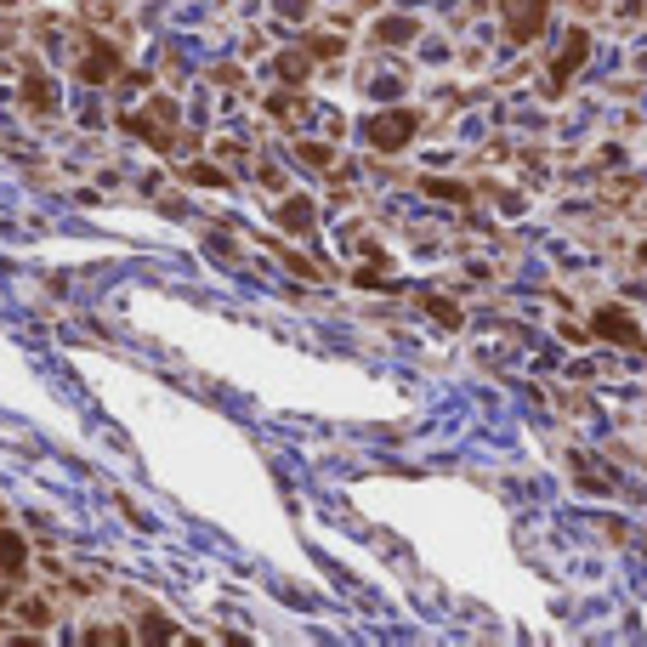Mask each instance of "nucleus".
Wrapping results in <instances>:
<instances>
[{"mask_svg": "<svg viewBox=\"0 0 647 647\" xmlns=\"http://www.w3.org/2000/svg\"><path fill=\"white\" fill-rule=\"evenodd\" d=\"M279 222H284L290 233H313V199H284Z\"/></svg>", "mask_w": 647, "mask_h": 647, "instance_id": "8", "label": "nucleus"}, {"mask_svg": "<svg viewBox=\"0 0 647 647\" xmlns=\"http://www.w3.org/2000/svg\"><path fill=\"white\" fill-rule=\"evenodd\" d=\"M279 80H290V86H296V80H307V57H279Z\"/></svg>", "mask_w": 647, "mask_h": 647, "instance_id": "12", "label": "nucleus"}, {"mask_svg": "<svg viewBox=\"0 0 647 647\" xmlns=\"http://www.w3.org/2000/svg\"><path fill=\"white\" fill-rule=\"evenodd\" d=\"M415 131H420V114H415V108H386V114H375V120L364 125V137L375 142V148H386V154H392V148H403Z\"/></svg>", "mask_w": 647, "mask_h": 647, "instance_id": "2", "label": "nucleus"}, {"mask_svg": "<svg viewBox=\"0 0 647 647\" xmlns=\"http://www.w3.org/2000/svg\"><path fill=\"white\" fill-rule=\"evenodd\" d=\"M381 40L403 46V40H415V23H409V18H386V23H381Z\"/></svg>", "mask_w": 647, "mask_h": 647, "instance_id": "10", "label": "nucleus"}, {"mask_svg": "<svg viewBox=\"0 0 647 647\" xmlns=\"http://www.w3.org/2000/svg\"><path fill=\"white\" fill-rule=\"evenodd\" d=\"M279 12H284V18H301V12H307V0H279Z\"/></svg>", "mask_w": 647, "mask_h": 647, "instance_id": "14", "label": "nucleus"}, {"mask_svg": "<svg viewBox=\"0 0 647 647\" xmlns=\"http://www.w3.org/2000/svg\"><path fill=\"white\" fill-rule=\"evenodd\" d=\"M500 18H506V35L517 46H528L545 29V18H551V0H500Z\"/></svg>", "mask_w": 647, "mask_h": 647, "instance_id": "3", "label": "nucleus"}, {"mask_svg": "<svg viewBox=\"0 0 647 647\" xmlns=\"http://www.w3.org/2000/svg\"><path fill=\"white\" fill-rule=\"evenodd\" d=\"M171 120H176V108L171 103H154L148 114H131V120H125V131L148 137L154 148H171Z\"/></svg>", "mask_w": 647, "mask_h": 647, "instance_id": "5", "label": "nucleus"}, {"mask_svg": "<svg viewBox=\"0 0 647 647\" xmlns=\"http://www.w3.org/2000/svg\"><path fill=\"white\" fill-rule=\"evenodd\" d=\"M23 97H29V108H35V114H46V108H52V86H46L40 74H29V80H23Z\"/></svg>", "mask_w": 647, "mask_h": 647, "instance_id": "9", "label": "nucleus"}, {"mask_svg": "<svg viewBox=\"0 0 647 647\" xmlns=\"http://www.w3.org/2000/svg\"><path fill=\"white\" fill-rule=\"evenodd\" d=\"M23 562H29V545L12 528H0V574H23Z\"/></svg>", "mask_w": 647, "mask_h": 647, "instance_id": "7", "label": "nucleus"}, {"mask_svg": "<svg viewBox=\"0 0 647 647\" xmlns=\"http://www.w3.org/2000/svg\"><path fill=\"white\" fill-rule=\"evenodd\" d=\"M426 313H432V318H443V324H460V313H455V307H449L443 296H426Z\"/></svg>", "mask_w": 647, "mask_h": 647, "instance_id": "13", "label": "nucleus"}, {"mask_svg": "<svg viewBox=\"0 0 647 647\" xmlns=\"http://www.w3.org/2000/svg\"><path fill=\"white\" fill-rule=\"evenodd\" d=\"M642 267H647V239H642Z\"/></svg>", "mask_w": 647, "mask_h": 647, "instance_id": "15", "label": "nucleus"}, {"mask_svg": "<svg viewBox=\"0 0 647 647\" xmlns=\"http://www.w3.org/2000/svg\"><path fill=\"white\" fill-rule=\"evenodd\" d=\"M591 330H596V341H613V347H625V352H642L647 347V335H642V324L613 301V307H596V318H591Z\"/></svg>", "mask_w": 647, "mask_h": 647, "instance_id": "1", "label": "nucleus"}, {"mask_svg": "<svg viewBox=\"0 0 647 647\" xmlns=\"http://www.w3.org/2000/svg\"><path fill=\"white\" fill-rule=\"evenodd\" d=\"M585 52H591V35H585V29H574V35H568V52H562L557 63H551V74H545V91H551V97L574 80V69L585 63Z\"/></svg>", "mask_w": 647, "mask_h": 647, "instance_id": "4", "label": "nucleus"}, {"mask_svg": "<svg viewBox=\"0 0 647 647\" xmlns=\"http://www.w3.org/2000/svg\"><path fill=\"white\" fill-rule=\"evenodd\" d=\"M296 154H301V159H307V165H313V171H324V165H330V159H335V154H330V148H318V142H301Z\"/></svg>", "mask_w": 647, "mask_h": 647, "instance_id": "11", "label": "nucleus"}, {"mask_svg": "<svg viewBox=\"0 0 647 647\" xmlns=\"http://www.w3.org/2000/svg\"><path fill=\"white\" fill-rule=\"evenodd\" d=\"M114 69H120V57H114V46H97V52L80 63V80L86 86H103V80H114Z\"/></svg>", "mask_w": 647, "mask_h": 647, "instance_id": "6", "label": "nucleus"}]
</instances>
